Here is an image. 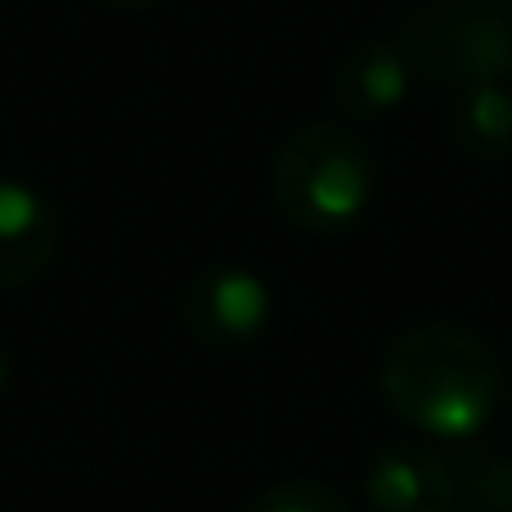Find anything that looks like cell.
<instances>
[{
    "instance_id": "1",
    "label": "cell",
    "mask_w": 512,
    "mask_h": 512,
    "mask_svg": "<svg viewBox=\"0 0 512 512\" xmlns=\"http://www.w3.org/2000/svg\"><path fill=\"white\" fill-rule=\"evenodd\" d=\"M378 391L391 414L427 441H472L495 418L504 364L477 328L427 319L382 351Z\"/></svg>"
},
{
    "instance_id": "2",
    "label": "cell",
    "mask_w": 512,
    "mask_h": 512,
    "mask_svg": "<svg viewBox=\"0 0 512 512\" xmlns=\"http://www.w3.org/2000/svg\"><path fill=\"white\" fill-rule=\"evenodd\" d=\"M378 185L369 144L337 122L292 126L270 158V194L306 234H346L364 221Z\"/></svg>"
},
{
    "instance_id": "3",
    "label": "cell",
    "mask_w": 512,
    "mask_h": 512,
    "mask_svg": "<svg viewBox=\"0 0 512 512\" xmlns=\"http://www.w3.org/2000/svg\"><path fill=\"white\" fill-rule=\"evenodd\" d=\"M409 72L436 86H508L512 14L504 0H409L396 23Z\"/></svg>"
},
{
    "instance_id": "4",
    "label": "cell",
    "mask_w": 512,
    "mask_h": 512,
    "mask_svg": "<svg viewBox=\"0 0 512 512\" xmlns=\"http://www.w3.org/2000/svg\"><path fill=\"white\" fill-rule=\"evenodd\" d=\"M270 288L248 265H203L180 292V319L207 351H248L270 328Z\"/></svg>"
},
{
    "instance_id": "5",
    "label": "cell",
    "mask_w": 512,
    "mask_h": 512,
    "mask_svg": "<svg viewBox=\"0 0 512 512\" xmlns=\"http://www.w3.org/2000/svg\"><path fill=\"white\" fill-rule=\"evenodd\" d=\"M369 512H459V486L445 454L427 441H387L364 472Z\"/></svg>"
},
{
    "instance_id": "6",
    "label": "cell",
    "mask_w": 512,
    "mask_h": 512,
    "mask_svg": "<svg viewBox=\"0 0 512 512\" xmlns=\"http://www.w3.org/2000/svg\"><path fill=\"white\" fill-rule=\"evenodd\" d=\"M59 248V216L41 189L0 176V288L41 279Z\"/></svg>"
},
{
    "instance_id": "7",
    "label": "cell",
    "mask_w": 512,
    "mask_h": 512,
    "mask_svg": "<svg viewBox=\"0 0 512 512\" xmlns=\"http://www.w3.org/2000/svg\"><path fill=\"white\" fill-rule=\"evenodd\" d=\"M409 63L396 41H360L337 59L333 68V99L351 122H378L396 113L409 90Z\"/></svg>"
},
{
    "instance_id": "8",
    "label": "cell",
    "mask_w": 512,
    "mask_h": 512,
    "mask_svg": "<svg viewBox=\"0 0 512 512\" xmlns=\"http://www.w3.org/2000/svg\"><path fill=\"white\" fill-rule=\"evenodd\" d=\"M445 135L472 162H504L512 153V90L463 86L445 104Z\"/></svg>"
},
{
    "instance_id": "9",
    "label": "cell",
    "mask_w": 512,
    "mask_h": 512,
    "mask_svg": "<svg viewBox=\"0 0 512 512\" xmlns=\"http://www.w3.org/2000/svg\"><path fill=\"white\" fill-rule=\"evenodd\" d=\"M243 512H351V504L315 477H288L252 495Z\"/></svg>"
},
{
    "instance_id": "10",
    "label": "cell",
    "mask_w": 512,
    "mask_h": 512,
    "mask_svg": "<svg viewBox=\"0 0 512 512\" xmlns=\"http://www.w3.org/2000/svg\"><path fill=\"white\" fill-rule=\"evenodd\" d=\"M454 486H459V504L472 512H512V459L495 454V459H481V468H472L468 477L454 472Z\"/></svg>"
},
{
    "instance_id": "11",
    "label": "cell",
    "mask_w": 512,
    "mask_h": 512,
    "mask_svg": "<svg viewBox=\"0 0 512 512\" xmlns=\"http://www.w3.org/2000/svg\"><path fill=\"white\" fill-rule=\"evenodd\" d=\"M99 5H108V9H153V5H162V0H99Z\"/></svg>"
},
{
    "instance_id": "12",
    "label": "cell",
    "mask_w": 512,
    "mask_h": 512,
    "mask_svg": "<svg viewBox=\"0 0 512 512\" xmlns=\"http://www.w3.org/2000/svg\"><path fill=\"white\" fill-rule=\"evenodd\" d=\"M5 378H9V369H5V351H0V391H5Z\"/></svg>"
},
{
    "instance_id": "13",
    "label": "cell",
    "mask_w": 512,
    "mask_h": 512,
    "mask_svg": "<svg viewBox=\"0 0 512 512\" xmlns=\"http://www.w3.org/2000/svg\"><path fill=\"white\" fill-rule=\"evenodd\" d=\"M504 9H508V14H512V0H504Z\"/></svg>"
}]
</instances>
